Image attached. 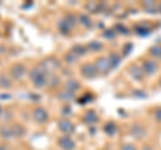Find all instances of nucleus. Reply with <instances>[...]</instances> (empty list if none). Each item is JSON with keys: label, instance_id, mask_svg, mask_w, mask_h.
Masks as SVG:
<instances>
[{"label": "nucleus", "instance_id": "42", "mask_svg": "<svg viewBox=\"0 0 161 150\" xmlns=\"http://www.w3.org/2000/svg\"><path fill=\"white\" fill-rule=\"evenodd\" d=\"M158 9H160V12H161V4H160V7H158Z\"/></svg>", "mask_w": 161, "mask_h": 150}, {"label": "nucleus", "instance_id": "29", "mask_svg": "<svg viewBox=\"0 0 161 150\" xmlns=\"http://www.w3.org/2000/svg\"><path fill=\"white\" fill-rule=\"evenodd\" d=\"M77 59H78V56H75V55H74L71 51L67 52L66 55H64V61H66L67 63H70V64H71V63H75V62H77Z\"/></svg>", "mask_w": 161, "mask_h": 150}, {"label": "nucleus", "instance_id": "12", "mask_svg": "<svg viewBox=\"0 0 161 150\" xmlns=\"http://www.w3.org/2000/svg\"><path fill=\"white\" fill-rule=\"evenodd\" d=\"M79 87L80 86H79L78 81H75V79H69V81L66 82V88H64V90H67V91L75 94L79 90Z\"/></svg>", "mask_w": 161, "mask_h": 150}, {"label": "nucleus", "instance_id": "26", "mask_svg": "<svg viewBox=\"0 0 161 150\" xmlns=\"http://www.w3.org/2000/svg\"><path fill=\"white\" fill-rule=\"evenodd\" d=\"M0 136H2L3 138H11V137H14V131H12L11 127L2 126L0 127Z\"/></svg>", "mask_w": 161, "mask_h": 150}, {"label": "nucleus", "instance_id": "16", "mask_svg": "<svg viewBox=\"0 0 161 150\" xmlns=\"http://www.w3.org/2000/svg\"><path fill=\"white\" fill-rule=\"evenodd\" d=\"M142 8H144L147 12L153 13V12L157 11V4H156V2L148 0V2H142Z\"/></svg>", "mask_w": 161, "mask_h": 150}, {"label": "nucleus", "instance_id": "7", "mask_svg": "<svg viewBox=\"0 0 161 150\" xmlns=\"http://www.w3.org/2000/svg\"><path fill=\"white\" fill-rule=\"evenodd\" d=\"M58 145L60 147H62L63 150H73L75 147V142L71 139V137L70 136H63L60 137L58 139Z\"/></svg>", "mask_w": 161, "mask_h": 150}, {"label": "nucleus", "instance_id": "32", "mask_svg": "<svg viewBox=\"0 0 161 150\" xmlns=\"http://www.w3.org/2000/svg\"><path fill=\"white\" fill-rule=\"evenodd\" d=\"M114 29H115V32L118 31L119 34H124V35H128V34H129V29H128L126 27H124V26H122V24H121V23H118L117 26L114 27Z\"/></svg>", "mask_w": 161, "mask_h": 150}, {"label": "nucleus", "instance_id": "37", "mask_svg": "<svg viewBox=\"0 0 161 150\" xmlns=\"http://www.w3.org/2000/svg\"><path fill=\"white\" fill-rule=\"evenodd\" d=\"M154 118H156V121L161 123V109H157L154 111Z\"/></svg>", "mask_w": 161, "mask_h": 150}, {"label": "nucleus", "instance_id": "41", "mask_svg": "<svg viewBox=\"0 0 161 150\" xmlns=\"http://www.w3.org/2000/svg\"><path fill=\"white\" fill-rule=\"evenodd\" d=\"M2 114H3V109L0 107V115H2Z\"/></svg>", "mask_w": 161, "mask_h": 150}, {"label": "nucleus", "instance_id": "21", "mask_svg": "<svg viewBox=\"0 0 161 150\" xmlns=\"http://www.w3.org/2000/svg\"><path fill=\"white\" fill-rule=\"evenodd\" d=\"M132 134L136 138H141L145 134V129L141 125H134V126H132Z\"/></svg>", "mask_w": 161, "mask_h": 150}, {"label": "nucleus", "instance_id": "6", "mask_svg": "<svg viewBox=\"0 0 161 150\" xmlns=\"http://www.w3.org/2000/svg\"><path fill=\"white\" fill-rule=\"evenodd\" d=\"M58 127H59V130L62 133H64V134H73L74 133V125L69 121V119H66V118H63V119H60V121L58 122Z\"/></svg>", "mask_w": 161, "mask_h": 150}, {"label": "nucleus", "instance_id": "20", "mask_svg": "<svg viewBox=\"0 0 161 150\" xmlns=\"http://www.w3.org/2000/svg\"><path fill=\"white\" fill-rule=\"evenodd\" d=\"M83 119H85V122L86 123H95V122H98V117H97V114H95L94 111H87L86 114H85V117H83Z\"/></svg>", "mask_w": 161, "mask_h": 150}, {"label": "nucleus", "instance_id": "24", "mask_svg": "<svg viewBox=\"0 0 161 150\" xmlns=\"http://www.w3.org/2000/svg\"><path fill=\"white\" fill-rule=\"evenodd\" d=\"M0 87H3V88L11 87V79L6 74H0Z\"/></svg>", "mask_w": 161, "mask_h": 150}, {"label": "nucleus", "instance_id": "36", "mask_svg": "<svg viewBox=\"0 0 161 150\" xmlns=\"http://www.w3.org/2000/svg\"><path fill=\"white\" fill-rule=\"evenodd\" d=\"M132 48H133L132 43H128V44H126V47H125V48H124V51H122V52H124V56H126V55L130 52V50H132Z\"/></svg>", "mask_w": 161, "mask_h": 150}, {"label": "nucleus", "instance_id": "31", "mask_svg": "<svg viewBox=\"0 0 161 150\" xmlns=\"http://www.w3.org/2000/svg\"><path fill=\"white\" fill-rule=\"evenodd\" d=\"M64 20H66L70 26L71 27H74L75 24H77V19H75V16L73 13H69V15H66V16H64Z\"/></svg>", "mask_w": 161, "mask_h": 150}, {"label": "nucleus", "instance_id": "9", "mask_svg": "<svg viewBox=\"0 0 161 150\" xmlns=\"http://www.w3.org/2000/svg\"><path fill=\"white\" fill-rule=\"evenodd\" d=\"M142 70L147 75H152V74H154L156 71H157V63H156L154 61H145Z\"/></svg>", "mask_w": 161, "mask_h": 150}, {"label": "nucleus", "instance_id": "15", "mask_svg": "<svg viewBox=\"0 0 161 150\" xmlns=\"http://www.w3.org/2000/svg\"><path fill=\"white\" fill-rule=\"evenodd\" d=\"M78 20H79V23L82 24V26H83L85 28H92V26H93V22H92V19H90V16H89V15H86V13H82V15H79Z\"/></svg>", "mask_w": 161, "mask_h": 150}, {"label": "nucleus", "instance_id": "10", "mask_svg": "<svg viewBox=\"0 0 161 150\" xmlns=\"http://www.w3.org/2000/svg\"><path fill=\"white\" fill-rule=\"evenodd\" d=\"M102 7H103V4L99 2H89L86 4V9L92 13H98L101 9H102Z\"/></svg>", "mask_w": 161, "mask_h": 150}, {"label": "nucleus", "instance_id": "8", "mask_svg": "<svg viewBox=\"0 0 161 150\" xmlns=\"http://www.w3.org/2000/svg\"><path fill=\"white\" fill-rule=\"evenodd\" d=\"M129 72H130V75L136 79V81H141L142 79V77H144V70H142V67H140L138 64H132L130 66V68H129Z\"/></svg>", "mask_w": 161, "mask_h": 150}, {"label": "nucleus", "instance_id": "17", "mask_svg": "<svg viewBox=\"0 0 161 150\" xmlns=\"http://www.w3.org/2000/svg\"><path fill=\"white\" fill-rule=\"evenodd\" d=\"M134 31L137 32L138 35H141V36H147V35H149V32L152 31V28L145 27V24H138V26L134 27Z\"/></svg>", "mask_w": 161, "mask_h": 150}, {"label": "nucleus", "instance_id": "44", "mask_svg": "<svg viewBox=\"0 0 161 150\" xmlns=\"http://www.w3.org/2000/svg\"><path fill=\"white\" fill-rule=\"evenodd\" d=\"M0 150H2V147H0Z\"/></svg>", "mask_w": 161, "mask_h": 150}, {"label": "nucleus", "instance_id": "34", "mask_svg": "<svg viewBox=\"0 0 161 150\" xmlns=\"http://www.w3.org/2000/svg\"><path fill=\"white\" fill-rule=\"evenodd\" d=\"M92 95H89V94H86V95H83L82 98H80L79 99V101H78V103H80V104H85V103H87V102H90V101H92Z\"/></svg>", "mask_w": 161, "mask_h": 150}, {"label": "nucleus", "instance_id": "2", "mask_svg": "<svg viewBox=\"0 0 161 150\" xmlns=\"http://www.w3.org/2000/svg\"><path fill=\"white\" fill-rule=\"evenodd\" d=\"M95 64V68L97 71L101 74H108L112 67H110V62H109V58H98L97 62L94 63Z\"/></svg>", "mask_w": 161, "mask_h": 150}, {"label": "nucleus", "instance_id": "11", "mask_svg": "<svg viewBox=\"0 0 161 150\" xmlns=\"http://www.w3.org/2000/svg\"><path fill=\"white\" fill-rule=\"evenodd\" d=\"M58 29L60 32H62L63 35H69L70 32H71V29H73V27L70 26V24L64 20V19H62V20H59V23H58Z\"/></svg>", "mask_w": 161, "mask_h": 150}, {"label": "nucleus", "instance_id": "27", "mask_svg": "<svg viewBox=\"0 0 161 150\" xmlns=\"http://www.w3.org/2000/svg\"><path fill=\"white\" fill-rule=\"evenodd\" d=\"M47 84L50 87H57L59 84V78L57 75H48L47 77Z\"/></svg>", "mask_w": 161, "mask_h": 150}, {"label": "nucleus", "instance_id": "43", "mask_svg": "<svg viewBox=\"0 0 161 150\" xmlns=\"http://www.w3.org/2000/svg\"><path fill=\"white\" fill-rule=\"evenodd\" d=\"M160 84H161V81H160Z\"/></svg>", "mask_w": 161, "mask_h": 150}, {"label": "nucleus", "instance_id": "5", "mask_svg": "<svg viewBox=\"0 0 161 150\" xmlns=\"http://www.w3.org/2000/svg\"><path fill=\"white\" fill-rule=\"evenodd\" d=\"M32 117L38 123H46L48 121V114L43 107H36L35 109L34 113H32Z\"/></svg>", "mask_w": 161, "mask_h": 150}, {"label": "nucleus", "instance_id": "19", "mask_svg": "<svg viewBox=\"0 0 161 150\" xmlns=\"http://www.w3.org/2000/svg\"><path fill=\"white\" fill-rule=\"evenodd\" d=\"M42 74H46V72L40 68V66H35L31 68V71H30V79H31V81H35V79L38 77H40Z\"/></svg>", "mask_w": 161, "mask_h": 150}, {"label": "nucleus", "instance_id": "3", "mask_svg": "<svg viewBox=\"0 0 161 150\" xmlns=\"http://www.w3.org/2000/svg\"><path fill=\"white\" fill-rule=\"evenodd\" d=\"M80 74H82L85 78L92 79V78H95V75L98 74V71H97V68H95V64L85 63L83 66L80 67Z\"/></svg>", "mask_w": 161, "mask_h": 150}, {"label": "nucleus", "instance_id": "35", "mask_svg": "<svg viewBox=\"0 0 161 150\" xmlns=\"http://www.w3.org/2000/svg\"><path fill=\"white\" fill-rule=\"evenodd\" d=\"M121 150H137V147H136L134 145H132V143H126V145H124Z\"/></svg>", "mask_w": 161, "mask_h": 150}, {"label": "nucleus", "instance_id": "39", "mask_svg": "<svg viewBox=\"0 0 161 150\" xmlns=\"http://www.w3.org/2000/svg\"><path fill=\"white\" fill-rule=\"evenodd\" d=\"M0 98H2V99H9L11 97H9V95H4V94H3V95H0Z\"/></svg>", "mask_w": 161, "mask_h": 150}, {"label": "nucleus", "instance_id": "38", "mask_svg": "<svg viewBox=\"0 0 161 150\" xmlns=\"http://www.w3.org/2000/svg\"><path fill=\"white\" fill-rule=\"evenodd\" d=\"M62 113L64 114V115H69V114H71V107H70V106H64L63 110H62Z\"/></svg>", "mask_w": 161, "mask_h": 150}, {"label": "nucleus", "instance_id": "1", "mask_svg": "<svg viewBox=\"0 0 161 150\" xmlns=\"http://www.w3.org/2000/svg\"><path fill=\"white\" fill-rule=\"evenodd\" d=\"M39 66L44 72H46V75H54V72L58 71V70L60 68V62L58 61L57 58L50 56V58L43 59V61L40 62Z\"/></svg>", "mask_w": 161, "mask_h": 150}, {"label": "nucleus", "instance_id": "18", "mask_svg": "<svg viewBox=\"0 0 161 150\" xmlns=\"http://www.w3.org/2000/svg\"><path fill=\"white\" fill-rule=\"evenodd\" d=\"M58 98L60 99V101H64V102H71L73 99H74V94L67 91V90H63V91L59 93Z\"/></svg>", "mask_w": 161, "mask_h": 150}, {"label": "nucleus", "instance_id": "22", "mask_svg": "<svg viewBox=\"0 0 161 150\" xmlns=\"http://www.w3.org/2000/svg\"><path fill=\"white\" fill-rule=\"evenodd\" d=\"M103 131L108 134V136H114L115 131H117V127H115V123L113 122H108L103 126Z\"/></svg>", "mask_w": 161, "mask_h": 150}, {"label": "nucleus", "instance_id": "4", "mask_svg": "<svg viewBox=\"0 0 161 150\" xmlns=\"http://www.w3.org/2000/svg\"><path fill=\"white\" fill-rule=\"evenodd\" d=\"M24 74H26V67H24L22 63H16L11 67V77L15 79V81L23 79Z\"/></svg>", "mask_w": 161, "mask_h": 150}, {"label": "nucleus", "instance_id": "30", "mask_svg": "<svg viewBox=\"0 0 161 150\" xmlns=\"http://www.w3.org/2000/svg\"><path fill=\"white\" fill-rule=\"evenodd\" d=\"M12 131H14V136L20 137V136H23L24 134V129L20 126V125H15V126L12 127Z\"/></svg>", "mask_w": 161, "mask_h": 150}, {"label": "nucleus", "instance_id": "33", "mask_svg": "<svg viewBox=\"0 0 161 150\" xmlns=\"http://www.w3.org/2000/svg\"><path fill=\"white\" fill-rule=\"evenodd\" d=\"M115 29H106V31L103 32V38H106V39H113L115 36Z\"/></svg>", "mask_w": 161, "mask_h": 150}, {"label": "nucleus", "instance_id": "40", "mask_svg": "<svg viewBox=\"0 0 161 150\" xmlns=\"http://www.w3.org/2000/svg\"><path fill=\"white\" fill-rule=\"evenodd\" d=\"M144 150H153V149L150 147V146H145V147H144Z\"/></svg>", "mask_w": 161, "mask_h": 150}, {"label": "nucleus", "instance_id": "13", "mask_svg": "<svg viewBox=\"0 0 161 150\" xmlns=\"http://www.w3.org/2000/svg\"><path fill=\"white\" fill-rule=\"evenodd\" d=\"M34 82V86L35 87H38V88H44L47 86V75L46 74H42L40 77H38Z\"/></svg>", "mask_w": 161, "mask_h": 150}, {"label": "nucleus", "instance_id": "14", "mask_svg": "<svg viewBox=\"0 0 161 150\" xmlns=\"http://www.w3.org/2000/svg\"><path fill=\"white\" fill-rule=\"evenodd\" d=\"M75 56H83L85 54H86V51H87V48L85 47V46H82V44H75V46H73V48L70 50Z\"/></svg>", "mask_w": 161, "mask_h": 150}, {"label": "nucleus", "instance_id": "28", "mask_svg": "<svg viewBox=\"0 0 161 150\" xmlns=\"http://www.w3.org/2000/svg\"><path fill=\"white\" fill-rule=\"evenodd\" d=\"M103 48L102 43L99 42H90L89 43V50H92V51H101V50Z\"/></svg>", "mask_w": 161, "mask_h": 150}, {"label": "nucleus", "instance_id": "25", "mask_svg": "<svg viewBox=\"0 0 161 150\" xmlns=\"http://www.w3.org/2000/svg\"><path fill=\"white\" fill-rule=\"evenodd\" d=\"M109 62H110V67L112 68H115L119 64V62H121V58L118 56L117 54H110L109 55Z\"/></svg>", "mask_w": 161, "mask_h": 150}, {"label": "nucleus", "instance_id": "23", "mask_svg": "<svg viewBox=\"0 0 161 150\" xmlns=\"http://www.w3.org/2000/svg\"><path fill=\"white\" fill-rule=\"evenodd\" d=\"M150 55L156 59H161V44H154V46L150 47L149 50Z\"/></svg>", "mask_w": 161, "mask_h": 150}]
</instances>
